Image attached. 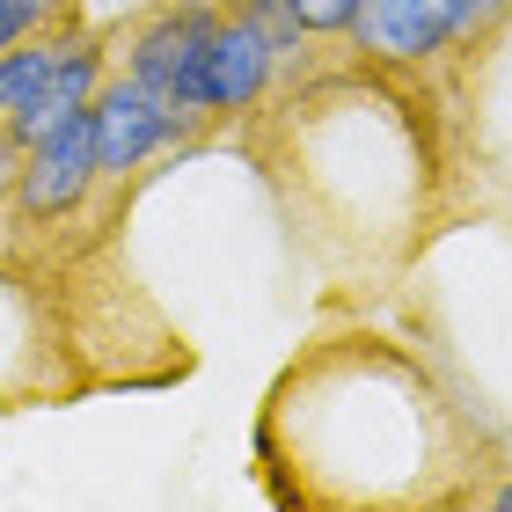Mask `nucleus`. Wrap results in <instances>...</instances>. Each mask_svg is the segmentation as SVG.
Wrapping results in <instances>:
<instances>
[{"label":"nucleus","mask_w":512,"mask_h":512,"mask_svg":"<svg viewBox=\"0 0 512 512\" xmlns=\"http://www.w3.org/2000/svg\"><path fill=\"white\" fill-rule=\"evenodd\" d=\"M74 0H0V52L8 44H22L30 30H44V22H59Z\"/></svg>","instance_id":"6e6552de"},{"label":"nucleus","mask_w":512,"mask_h":512,"mask_svg":"<svg viewBox=\"0 0 512 512\" xmlns=\"http://www.w3.org/2000/svg\"><path fill=\"white\" fill-rule=\"evenodd\" d=\"M235 15H249L256 30L271 37L278 59H293L300 44H308V30H300V15H293V0H235Z\"/></svg>","instance_id":"0eeeda50"},{"label":"nucleus","mask_w":512,"mask_h":512,"mask_svg":"<svg viewBox=\"0 0 512 512\" xmlns=\"http://www.w3.org/2000/svg\"><path fill=\"white\" fill-rule=\"evenodd\" d=\"M88 125H96V161H103V176H132L147 154H161L169 139H183L191 147L198 139V118L183 110L176 96H161L154 81H139V74H110L96 88V103H88Z\"/></svg>","instance_id":"f03ea898"},{"label":"nucleus","mask_w":512,"mask_h":512,"mask_svg":"<svg viewBox=\"0 0 512 512\" xmlns=\"http://www.w3.org/2000/svg\"><path fill=\"white\" fill-rule=\"evenodd\" d=\"M491 505H498V512H512V483H498V491H491Z\"/></svg>","instance_id":"f8f14e48"},{"label":"nucleus","mask_w":512,"mask_h":512,"mask_svg":"<svg viewBox=\"0 0 512 512\" xmlns=\"http://www.w3.org/2000/svg\"><path fill=\"white\" fill-rule=\"evenodd\" d=\"M359 8H366V0H293V15H300L308 37H352Z\"/></svg>","instance_id":"1a4fd4ad"},{"label":"nucleus","mask_w":512,"mask_h":512,"mask_svg":"<svg viewBox=\"0 0 512 512\" xmlns=\"http://www.w3.org/2000/svg\"><path fill=\"white\" fill-rule=\"evenodd\" d=\"M220 15L227 8H213V0H169V8H154L125 37V74L154 81L161 96H176L191 118H205V59H213Z\"/></svg>","instance_id":"f257e3e1"},{"label":"nucleus","mask_w":512,"mask_h":512,"mask_svg":"<svg viewBox=\"0 0 512 512\" xmlns=\"http://www.w3.org/2000/svg\"><path fill=\"white\" fill-rule=\"evenodd\" d=\"M81 30L74 22H44V30H30L22 44H8V52H0V118H22V110H30L44 88H52V74H59V59H66V44H74Z\"/></svg>","instance_id":"423d86ee"},{"label":"nucleus","mask_w":512,"mask_h":512,"mask_svg":"<svg viewBox=\"0 0 512 512\" xmlns=\"http://www.w3.org/2000/svg\"><path fill=\"white\" fill-rule=\"evenodd\" d=\"M22 169V139H15V125L0 118V191H8V176Z\"/></svg>","instance_id":"9b49d317"},{"label":"nucleus","mask_w":512,"mask_h":512,"mask_svg":"<svg viewBox=\"0 0 512 512\" xmlns=\"http://www.w3.org/2000/svg\"><path fill=\"white\" fill-rule=\"evenodd\" d=\"M103 183V161H96V125L88 110L74 125L44 132L37 147H22V169H15V213L22 220H66L81 213L88 191Z\"/></svg>","instance_id":"7ed1b4c3"},{"label":"nucleus","mask_w":512,"mask_h":512,"mask_svg":"<svg viewBox=\"0 0 512 512\" xmlns=\"http://www.w3.org/2000/svg\"><path fill=\"white\" fill-rule=\"evenodd\" d=\"M271 37L256 30L249 15L227 8L220 15V37H213V59H205V118H242V110L264 103V88H271Z\"/></svg>","instance_id":"20e7f679"},{"label":"nucleus","mask_w":512,"mask_h":512,"mask_svg":"<svg viewBox=\"0 0 512 512\" xmlns=\"http://www.w3.org/2000/svg\"><path fill=\"white\" fill-rule=\"evenodd\" d=\"M512 15V0H454V44H483Z\"/></svg>","instance_id":"9d476101"},{"label":"nucleus","mask_w":512,"mask_h":512,"mask_svg":"<svg viewBox=\"0 0 512 512\" xmlns=\"http://www.w3.org/2000/svg\"><path fill=\"white\" fill-rule=\"evenodd\" d=\"M352 37L359 52H374L388 66H425L432 52L454 44V0H366Z\"/></svg>","instance_id":"39448f33"}]
</instances>
